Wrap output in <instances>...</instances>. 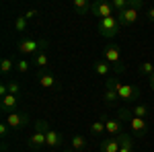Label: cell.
Returning a JSON list of instances; mask_svg holds the SVG:
<instances>
[{
  "instance_id": "7",
  "label": "cell",
  "mask_w": 154,
  "mask_h": 152,
  "mask_svg": "<svg viewBox=\"0 0 154 152\" xmlns=\"http://www.w3.org/2000/svg\"><path fill=\"white\" fill-rule=\"evenodd\" d=\"M128 128H130V134L134 136V138H144V136L148 134V123H146L144 117L131 115L130 121H128Z\"/></svg>"
},
{
  "instance_id": "4",
  "label": "cell",
  "mask_w": 154,
  "mask_h": 152,
  "mask_svg": "<svg viewBox=\"0 0 154 152\" xmlns=\"http://www.w3.org/2000/svg\"><path fill=\"white\" fill-rule=\"evenodd\" d=\"M105 62L113 66L115 72H123V62H121V49H119L117 43H109L105 47Z\"/></svg>"
},
{
  "instance_id": "9",
  "label": "cell",
  "mask_w": 154,
  "mask_h": 152,
  "mask_svg": "<svg viewBox=\"0 0 154 152\" xmlns=\"http://www.w3.org/2000/svg\"><path fill=\"white\" fill-rule=\"evenodd\" d=\"M103 121H105V132L109 134V138H117L123 134V121H119L117 117L103 115Z\"/></svg>"
},
{
  "instance_id": "19",
  "label": "cell",
  "mask_w": 154,
  "mask_h": 152,
  "mask_svg": "<svg viewBox=\"0 0 154 152\" xmlns=\"http://www.w3.org/2000/svg\"><path fill=\"white\" fill-rule=\"evenodd\" d=\"M70 148L74 152H84V148H86V138H82V136H72L70 138Z\"/></svg>"
},
{
  "instance_id": "24",
  "label": "cell",
  "mask_w": 154,
  "mask_h": 152,
  "mask_svg": "<svg viewBox=\"0 0 154 152\" xmlns=\"http://www.w3.org/2000/svg\"><path fill=\"white\" fill-rule=\"evenodd\" d=\"M131 115H134V113H131V109H130V107H121V109L117 111V115H115V117H117L119 121H125V123H128Z\"/></svg>"
},
{
  "instance_id": "14",
  "label": "cell",
  "mask_w": 154,
  "mask_h": 152,
  "mask_svg": "<svg viewBox=\"0 0 154 152\" xmlns=\"http://www.w3.org/2000/svg\"><path fill=\"white\" fill-rule=\"evenodd\" d=\"M119 148H121V136H117V138H107V140H103L99 144V150L101 152H119Z\"/></svg>"
},
{
  "instance_id": "18",
  "label": "cell",
  "mask_w": 154,
  "mask_h": 152,
  "mask_svg": "<svg viewBox=\"0 0 154 152\" xmlns=\"http://www.w3.org/2000/svg\"><path fill=\"white\" fill-rule=\"evenodd\" d=\"M91 134L95 136V138H99V136H103V134H107L105 132V121H103V117H99V119H95L93 123H91Z\"/></svg>"
},
{
  "instance_id": "6",
  "label": "cell",
  "mask_w": 154,
  "mask_h": 152,
  "mask_svg": "<svg viewBox=\"0 0 154 152\" xmlns=\"http://www.w3.org/2000/svg\"><path fill=\"white\" fill-rule=\"evenodd\" d=\"M37 82H39V86H43V88H48V91H60L62 88V84H60V80L48 70H39L37 72Z\"/></svg>"
},
{
  "instance_id": "2",
  "label": "cell",
  "mask_w": 154,
  "mask_h": 152,
  "mask_svg": "<svg viewBox=\"0 0 154 152\" xmlns=\"http://www.w3.org/2000/svg\"><path fill=\"white\" fill-rule=\"evenodd\" d=\"M48 47V39H35V37H29V39H21L19 41V51L23 56H31V54H39V51H45Z\"/></svg>"
},
{
  "instance_id": "25",
  "label": "cell",
  "mask_w": 154,
  "mask_h": 152,
  "mask_svg": "<svg viewBox=\"0 0 154 152\" xmlns=\"http://www.w3.org/2000/svg\"><path fill=\"white\" fill-rule=\"evenodd\" d=\"M27 23H29V21L21 14V17H17V19H14V29H17L19 33H25V31H27Z\"/></svg>"
},
{
  "instance_id": "5",
  "label": "cell",
  "mask_w": 154,
  "mask_h": 152,
  "mask_svg": "<svg viewBox=\"0 0 154 152\" xmlns=\"http://www.w3.org/2000/svg\"><path fill=\"white\" fill-rule=\"evenodd\" d=\"M4 121H6V126L11 129H23V128L29 126L31 115H29L27 111H12L8 115H4Z\"/></svg>"
},
{
  "instance_id": "16",
  "label": "cell",
  "mask_w": 154,
  "mask_h": 152,
  "mask_svg": "<svg viewBox=\"0 0 154 152\" xmlns=\"http://www.w3.org/2000/svg\"><path fill=\"white\" fill-rule=\"evenodd\" d=\"M72 8L78 12V14H88L93 11V2L91 0H74L72 2Z\"/></svg>"
},
{
  "instance_id": "35",
  "label": "cell",
  "mask_w": 154,
  "mask_h": 152,
  "mask_svg": "<svg viewBox=\"0 0 154 152\" xmlns=\"http://www.w3.org/2000/svg\"><path fill=\"white\" fill-rule=\"evenodd\" d=\"M64 152H74V150H72V148H66V150H64Z\"/></svg>"
},
{
  "instance_id": "21",
  "label": "cell",
  "mask_w": 154,
  "mask_h": 152,
  "mask_svg": "<svg viewBox=\"0 0 154 152\" xmlns=\"http://www.w3.org/2000/svg\"><path fill=\"white\" fill-rule=\"evenodd\" d=\"M35 66L39 68V70H48L49 58H48V54H45V51H39V54L35 56Z\"/></svg>"
},
{
  "instance_id": "31",
  "label": "cell",
  "mask_w": 154,
  "mask_h": 152,
  "mask_svg": "<svg viewBox=\"0 0 154 152\" xmlns=\"http://www.w3.org/2000/svg\"><path fill=\"white\" fill-rule=\"evenodd\" d=\"M8 126H6V121H2V123H0V136H2V138H6V134H8Z\"/></svg>"
},
{
  "instance_id": "32",
  "label": "cell",
  "mask_w": 154,
  "mask_h": 152,
  "mask_svg": "<svg viewBox=\"0 0 154 152\" xmlns=\"http://www.w3.org/2000/svg\"><path fill=\"white\" fill-rule=\"evenodd\" d=\"M146 17H148V21H150V23H154V6H150V8L146 11Z\"/></svg>"
},
{
  "instance_id": "36",
  "label": "cell",
  "mask_w": 154,
  "mask_h": 152,
  "mask_svg": "<svg viewBox=\"0 0 154 152\" xmlns=\"http://www.w3.org/2000/svg\"><path fill=\"white\" fill-rule=\"evenodd\" d=\"M33 152H37V150H33Z\"/></svg>"
},
{
  "instance_id": "23",
  "label": "cell",
  "mask_w": 154,
  "mask_h": 152,
  "mask_svg": "<svg viewBox=\"0 0 154 152\" xmlns=\"http://www.w3.org/2000/svg\"><path fill=\"white\" fill-rule=\"evenodd\" d=\"M131 113L136 117H146L148 115V105H144V103H138V105L131 107Z\"/></svg>"
},
{
  "instance_id": "17",
  "label": "cell",
  "mask_w": 154,
  "mask_h": 152,
  "mask_svg": "<svg viewBox=\"0 0 154 152\" xmlns=\"http://www.w3.org/2000/svg\"><path fill=\"white\" fill-rule=\"evenodd\" d=\"M119 152H134V136L130 132L121 134V148H119Z\"/></svg>"
},
{
  "instance_id": "20",
  "label": "cell",
  "mask_w": 154,
  "mask_h": 152,
  "mask_svg": "<svg viewBox=\"0 0 154 152\" xmlns=\"http://www.w3.org/2000/svg\"><path fill=\"white\" fill-rule=\"evenodd\" d=\"M111 70H113V66H111V64H107L105 60L95 62V74H99V76H109Z\"/></svg>"
},
{
  "instance_id": "11",
  "label": "cell",
  "mask_w": 154,
  "mask_h": 152,
  "mask_svg": "<svg viewBox=\"0 0 154 152\" xmlns=\"http://www.w3.org/2000/svg\"><path fill=\"white\" fill-rule=\"evenodd\" d=\"M91 14H95L97 19L101 21V19H107V17H113L115 11H113V6H111V2H95Z\"/></svg>"
},
{
  "instance_id": "10",
  "label": "cell",
  "mask_w": 154,
  "mask_h": 152,
  "mask_svg": "<svg viewBox=\"0 0 154 152\" xmlns=\"http://www.w3.org/2000/svg\"><path fill=\"white\" fill-rule=\"evenodd\" d=\"M115 17L119 19L121 27H130V25H134L138 21V17H140V6H130V8H125L123 12H119Z\"/></svg>"
},
{
  "instance_id": "30",
  "label": "cell",
  "mask_w": 154,
  "mask_h": 152,
  "mask_svg": "<svg viewBox=\"0 0 154 152\" xmlns=\"http://www.w3.org/2000/svg\"><path fill=\"white\" fill-rule=\"evenodd\" d=\"M37 14H39V11H35V8H31V11L23 12V17H25V19H27V21H31V19H35Z\"/></svg>"
},
{
  "instance_id": "12",
  "label": "cell",
  "mask_w": 154,
  "mask_h": 152,
  "mask_svg": "<svg viewBox=\"0 0 154 152\" xmlns=\"http://www.w3.org/2000/svg\"><path fill=\"white\" fill-rule=\"evenodd\" d=\"M17 107H19V99H17V95H6V97L0 99V111H2L4 115H8V113H12V111H17Z\"/></svg>"
},
{
  "instance_id": "29",
  "label": "cell",
  "mask_w": 154,
  "mask_h": 152,
  "mask_svg": "<svg viewBox=\"0 0 154 152\" xmlns=\"http://www.w3.org/2000/svg\"><path fill=\"white\" fill-rule=\"evenodd\" d=\"M35 129H39V132H48L49 123L45 121V119H37V121H35Z\"/></svg>"
},
{
  "instance_id": "33",
  "label": "cell",
  "mask_w": 154,
  "mask_h": 152,
  "mask_svg": "<svg viewBox=\"0 0 154 152\" xmlns=\"http://www.w3.org/2000/svg\"><path fill=\"white\" fill-rule=\"evenodd\" d=\"M8 95V84H0V97H6Z\"/></svg>"
},
{
  "instance_id": "15",
  "label": "cell",
  "mask_w": 154,
  "mask_h": 152,
  "mask_svg": "<svg viewBox=\"0 0 154 152\" xmlns=\"http://www.w3.org/2000/svg\"><path fill=\"white\" fill-rule=\"evenodd\" d=\"M29 146H31L33 150L41 148V146H45V132H39V129H35V132H33V136L29 138Z\"/></svg>"
},
{
  "instance_id": "22",
  "label": "cell",
  "mask_w": 154,
  "mask_h": 152,
  "mask_svg": "<svg viewBox=\"0 0 154 152\" xmlns=\"http://www.w3.org/2000/svg\"><path fill=\"white\" fill-rule=\"evenodd\" d=\"M138 72H140L142 76H152L154 74V64L152 62H142L140 68H138Z\"/></svg>"
},
{
  "instance_id": "3",
  "label": "cell",
  "mask_w": 154,
  "mask_h": 152,
  "mask_svg": "<svg viewBox=\"0 0 154 152\" xmlns=\"http://www.w3.org/2000/svg\"><path fill=\"white\" fill-rule=\"evenodd\" d=\"M117 95L121 101L125 103H134L142 97V88L138 84H125V82H119L117 80Z\"/></svg>"
},
{
  "instance_id": "28",
  "label": "cell",
  "mask_w": 154,
  "mask_h": 152,
  "mask_svg": "<svg viewBox=\"0 0 154 152\" xmlns=\"http://www.w3.org/2000/svg\"><path fill=\"white\" fill-rule=\"evenodd\" d=\"M21 93V84H19V82H8V95H19Z\"/></svg>"
},
{
  "instance_id": "26",
  "label": "cell",
  "mask_w": 154,
  "mask_h": 152,
  "mask_svg": "<svg viewBox=\"0 0 154 152\" xmlns=\"http://www.w3.org/2000/svg\"><path fill=\"white\" fill-rule=\"evenodd\" d=\"M12 68H14V64H12L11 58H4L2 62H0V72H2V74H11Z\"/></svg>"
},
{
  "instance_id": "34",
  "label": "cell",
  "mask_w": 154,
  "mask_h": 152,
  "mask_svg": "<svg viewBox=\"0 0 154 152\" xmlns=\"http://www.w3.org/2000/svg\"><path fill=\"white\" fill-rule=\"evenodd\" d=\"M150 91H152V93H154V74H152V76H150Z\"/></svg>"
},
{
  "instance_id": "27",
  "label": "cell",
  "mask_w": 154,
  "mask_h": 152,
  "mask_svg": "<svg viewBox=\"0 0 154 152\" xmlns=\"http://www.w3.org/2000/svg\"><path fill=\"white\" fill-rule=\"evenodd\" d=\"M17 70L21 72V74H27V72H29V62H27L25 58H21L19 62H17Z\"/></svg>"
},
{
  "instance_id": "8",
  "label": "cell",
  "mask_w": 154,
  "mask_h": 152,
  "mask_svg": "<svg viewBox=\"0 0 154 152\" xmlns=\"http://www.w3.org/2000/svg\"><path fill=\"white\" fill-rule=\"evenodd\" d=\"M103 99H105L107 105H115L119 101V95H117V78L111 76L105 80V91H103Z\"/></svg>"
},
{
  "instance_id": "13",
  "label": "cell",
  "mask_w": 154,
  "mask_h": 152,
  "mask_svg": "<svg viewBox=\"0 0 154 152\" xmlns=\"http://www.w3.org/2000/svg\"><path fill=\"white\" fill-rule=\"evenodd\" d=\"M45 146L54 148V150L62 148V146H64V138H62V134L56 132V129H48V132H45Z\"/></svg>"
},
{
  "instance_id": "1",
  "label": "cell",
  "mask_w": 154,
  "mask_h": 152,
  "mask_svg": "<svg viewBox=\"0 0 154 152\" xmlns=\"http://www.w3.org/2000/svg\"><path fill=\"white\" fill-rule=\"evenodd\" d=\"M97 29H99V33L107 39H113V37L119 33V29H121V23H119V19L113 14V17H107V19H101V21H97Z\"/></svg>"
}]
</instances>
